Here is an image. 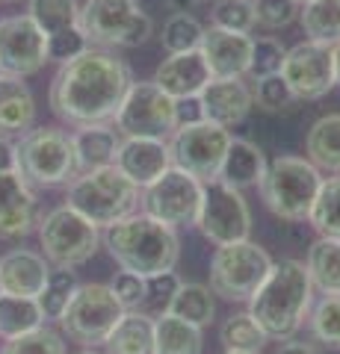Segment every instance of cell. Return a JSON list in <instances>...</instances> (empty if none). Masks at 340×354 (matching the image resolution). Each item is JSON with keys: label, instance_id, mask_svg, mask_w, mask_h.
Segmentation results:
<instances>
[{"label": "cell", "instance_id": "6da1fadb", "mask_svg": "<svg viewBox=\"0 0 340 354\" xmlns=\"http://www.w3.org/2000/svg\"><path fill=\"white\" fill-rule=\"evenodd\" d=\"M134 86L127 62L107 48H86L80 57L60 65L51 83V109L65 124H109Z\"/></svg>", "mask_w": 340, "mask_h": 354}, {"label": "cell", "instance_id": "7a4b0ae2", "mask_svg": "<svg viewBox=\"0 0 340 354\" xmlns=\"http://www.w3.org/2000/svg\"><path fill=\"white\" fill-rule=\"evenodd\" d=\"M314 304L311 274L299 260L272 263L267 281L249 298V316L260 325L269 339H293V334L305 325Z\"/></svg>", "mask_w": 340, "mask_h": 354}, {"label": "cell", "instance_id": "3957f363", "mask_svg": "<svg viewBox=\"0 0 340 354\" xmlns=\"http://www.w3.org/2000/svg\"><path fill=\"white\" fill-rule=\"evenodd\" d=\"M104 245L109 257L125 272L142 274V278L172 272L181 257V239L175 234V227L163 225V221L145 213L127 216L116 225H109L104 230Z\"/></svg>", "mask_w": 340, "mask_h": 354}, {"label": "cell", "instance_id": "277c9868", "mask_svg": "<svg viewBox=\"0 0 340 354\" xmlns=\"http://www.w3.org/2000/svg\"><path fill=\"white\" fill-rule=\"evenodd\" d=\"M65 204L89 218L95 227H109L116 221L134 216L139 204V186H134L116 165L80 171L69 183Z\"/></svg>", "mask_w": 340, "mask_h": 354}, {"label": "cell", "instance_id": "5b68a950", "mask_svg": "<svg viewBox=\"0 0 340 354\" xmlns=\"http://www.w3.org/2000/svg\"><path fill=\"white\" fill-rule=\"evenodd\" d=\"M320 183V169L305 157H276L272 162H267V171H263L258 186L263 204L269 207L272 216L284 221H302L311 213Z\"/></svg>", "mask_w": 340, "mask_h": 354}, {"label": "cell", "instance_id": "8992f818", "mask_svg": "<svg viewBox=\"0 0 340 354\" xmlns=\"http://www.w3.org/2000/svg\"><path fill=\"white\" fill-rule=\"evenodd\" d=\"M18 174L27 186H62L80 174L71 136L57 127H33L15 142Z\"/></svg>", "mask_w": 340, "mask_h": 354}, {"label": "cell", "instance_id": "52a82bcc", "mask_svg": "<svg viewBox=\"0 0 340 354\" xmlns=\"http://www.w3.org/2000/svg\"><path fill=\"white\" fill-rule=\"evenodd\" d=\"M80 30L92 48H139L154 32V21L136 0H86L80 6Z\"/></svg>", "mask_w": 340, "mask_h": 354}, {"label": "cell", "instance_id": "ba28073f", "mask_svg": "<svg viewBox=\"0 0 340 354\" xmlns=\"http://www.w3.org/2000/svg\"><path fill=\"white\" fill-rule=\"evenodd\" d=\"M272 269V257L267 248L251 239L216 245L211 260V292L225 301H249L258 286L267 281Z\"/></svg>", "mask_w": 340, "mask_h": 354}, {"label": "cell", "instance_id": "9c48e42d", "mask_svg": "<svg viewBox=\"0 0 340 354\" xmlns=\"http://www.w3.org/2000/svg\"><path fill=\"white\" fill-rule=\"evenodd\" d=\"M113 121L122 139H169L181 124L178 101L154 80H134Z\"/></svg>", "mask_w": 340, "mask_h": 354}, {"label": "cell", "instance_id": "30bf717a", "mask_svg": "<svg viewBox=\"0 0 340 354\" xmlns=\"http://www.w3.org/2000/svg\"><path fill=\"white\" fill-rule=\"evenodd\" d=\"M39 242L45 251L42 257L48 263H53L57 269H78V266L92 260L101 234L89 218H83L69 204H62L45 213V218H39Z\"/></svg>", "mask_w": 340, "mask_h": 354}, {"label": "cell", "instance_id": "8fae6325", "mask_svg": "<svg viewBox=\"0 0 340 354\" xmlns=\"http://www.w3.org/2000/svg\"><path fill=\"white\" fill-rule=\"evenodd\" d=\"M122 316L125 307L116 298V292L109 290V283H80L69 307H65V313L60 316V325L69 339L80 342L86 348H95L104 346V339Z\"/></svg>", "mask_w": 340, "mask_h": 354}, {"label": "cell", "instance_id": "7c38bea8", "mask_svg": "<svg viewBox=\"0 0 340 354\" xmlns=\"http://www.w3.org/2000/svg\"><path fill=\"white\" fill-rule=\"evenodd\" d=\"M231 133L211 121H184L178 130L169 136V151H172V165L186 174H193L195 180L211 183L219 177L222 169L225 151L231 145Z\"/></svg>", "mask_w": 340, "mask_h": 354}, {"label": "cell", "instance_id": "4fadbf2b", "mask_svg": "<svg viewBox=\"0 0 340 354\" xmlns=\"http://www.w3.org/2000/svg\"><path fill=\"white\" fill-rule=\"evenodd\" d=\"M195 227L213 245H228V242H243L251 234V209L240 189L222 180L204 183L202 207L195 216Z\"/></svg>", "mask_w": 340, "mask_h": 354}, {"label": "cell", "instance_id": "5bb4252c", "mask_svg": "<svg viewBox=\"0 0 340 354\" xmlns=\"http://www.w3.org/2000/svg\"><path fill=\"white\" fill-rule=\"evenodd\" d=\"M202 195H204V183L172 165L166 174L142 189L139 204L145 216L157 218L169 227H181V225H195Z\"/></svg>", "mask_w": 340, "mask_h": 354}, {"label": "cell", "instance_id": "9a60e30c", "mask_svg": "<svg viewBox=\"0 0 340 354\" xmlns=\"http://www.w3.org/2000/svg\"><path fill=\"white\" fill-rule=\"evenodd\" d=\"M281 77L287 80L296 101H320V97H325L334 88L332 48L316 41L296 44L284 57Z\"/></svg>", "mask_w": 340, "mask_h": 354}, {"label": "cell", "instance_id": "2e32d148", "mask_svg": "<svg viewBox=\"0 0 340 354\" xmlns=\"http://www.w3.org/2000/svg\"><path fill=\"white\" fill-rule=\"evenodd\" d=\"M48 62V39L30 15L0 21V74L30 77Z\"/></svg>", "mask_w": 340, "mask_h": 354}, {"label": "cell", "instance_id": "e0dca14e", "mask_svg": "<svg viewBox=\"0 0 340 354\" xmlns=\"http://www.w3.org/2000/svg\"><path fill=\"white\" fill-rule=\"evenodd\" d=\"M199 106H202L204 121L231 130L234 124H243L249 118L251 106H255V95H251V88L243 83V77H228V80L213 77V80L202 88Z\"/></svg>", "mask_w": 340, "mask_h": 354}, {"label": "cell", "instance_id": "ac0fdd59", "mask_svg": "<svg viewBox=\"0 0 340 354\" xmlns=\"http://www.w3.org/2000/svg\"><path fill=\"white\" fill-rule=\"evenodd\" d=\"M113 165L134 186L145 189L172 169V151L166 139H122Z\"/></svg>", "mask_w": 340, "mask_h": 354}, {"label": "cell", "instance_id": "d6986e66", "mask_svg": "<svg viewBox=\"0 0 340 354\" xmlns=\"http://www.w3.org/2000/svg\"><path fill=\"white\" fill-rule=\"evenodd\" d=\"M251 39L249 32H234L222 27H204L202 57L213 77L228 80V77H246L251 62Z\"/></svg>", "mask_w": 340, "mask_h": 354}, {"label": "cell", "instance_id": "ffe728a7", "mask_svg": "<svg viewBox=\"0 0 340 354\" xmlns=\"http://www.w3.org/2000/svg\"><path fill=\"white\" fill-rule=\"evenodd\" d=\"M213 80L211 68L202 57V50H184L169 53L166 59L157 65L154 83L175 101H186V97H199L202 88Z\"/></svg>", "mask_w": 340, "mask_h": 354}, {"label": "cell", "instance_id": "44dd1931", "mask_svg": "<svg viewBox=\"0 0 340 354\" xmlns=\"http://www.w3.org/2000/svg\"><path fill=\"white\" fill-rule=\"evenodd\" d=\"M36 218V195L18 171H0V239L27 236Z\"/></svg>", "mask_w": 340, "mask_h": 354}, {"label": "cell", "instance_id": "7402d4cb", "mask_svg": "<svg viewBox=\"0 0 340 354\" xmlns=\"http://www.w3.org/2000/svg\"><path fill=\"white\" fill-rule=\"evenodd\" d=\"M51 266L42 254L30 248H15L0 257V292L36 298L48 283Z\"/></svg>", "mask_w": 340, "mask_h": 354}, {"label": "cell", "instance_id": "603a6c76", "mask_svg": "<svg viewBox=\"0 0 340 354\" xmlns=\"http://www.w3.org/2000/svg\"><path fill=\"white\" fill-rule=\"evenodd\" d=\"M36 124V101L21 77L0 74V136H24Z\"/></svg>", "mask_w": 340, "mask_h": 354}, {"label": "cell", "instance_id": "cb8c5ba5", "mask_svg": "<svg viewBox=\"0 0 340 354\" xmlns=\"http://www.w3.org/2000/svg\"><path fill=\"white\" fill-rule=\"evenodd\" d=\"M263 171H267V157L263 151L249 139H231V145L225 151V160H222V169H219V177L228 186L234 189H249V186H258Z\"/></svg>", "mask_w": 340, "mask_h": 354}, {"label": "cell", "instance_id": "d4e9b609", "mask_svg": "<svg viewBox=\"0 0 340 354\" xmlns=\"http://www.w3.org/2000/svg\"><path fill=\"white\" fill-rule=\"evenodd\" d=\"M71 145H74V157H78L80 171H92V169L113 165L116 151L122 145V136L109 124H89V127H78V133H71Z\"/></svg>", "mask_w": 340, "mask_h": 354}, {"label": "cell", "instance_id": "484cf974", "mask_svg": "<svg viewBox=\"0 0 340 354\" xmlns=\"http://www.w3.org/2000/svg\"><path fill=\"white\" fill-rule=\"evenodd\" d=\"M104 346L107 354H154V316L142 310H125Z\"/></svg>", "mask_w": 340, "mask_h": 354}, {"label": "cell", "instance_id": "4316f807", "mask_svg": "<svg viewBox=\"0 0 340 354\" xmlns=\"http://www.w3.org/2000/svg\"><path fill=\"white\" fill-rule=\"evenodd\" d=\"M305 153L320 171L340 174V113H328L314 121L305 139Z\"/></svg>", "mask_w": 340, "mask_h": 354}, {"label": "cell", "instance_id": "83f0119b", "mask_svg": "<svg viewBox=\"0 0 340 354\" xmlns=\"http://www.w3.org/2000/svg\"><path fill=\"white\" fill-rule=\"evenodd\" d=\"M305 269L311 274L314 290H320L323 295H340V239H314L305 257Z\"/></svg>", "mask_w": 340, "mask_h": 354}, {"label": "cell", "instance_id": "f1b7e54d", "mask_svg": "<svg viewBox=\"0 0 340 354\" xmlns=\"http://www.w3.org/2000/svg\"><path fill=\"white\" fill-rule=\"evenodd\" d=\"M204 337L199 325H190L172 313L154 319V354H202Z\"/></svg>", "mask_w": 340, "mask_h": 354}, {"label": "cell", "instance_id": "f546056e", "mask_svg": "<svg viewBox=\"0 0 340 354\" xmlns=\"http://www.w3.org/2000/svg\"><path fill=\"white\" fill-rule=\"evenodd\" d=\"M299 21L308 41L328 48L340 41V0H308L299 6Z\"/></svg>", "mask_w": 340, "mask_h": 354}, {"label": "cell", "instance_id": "4dcf8cb0", "mask_svg": "<svg viewBox=\"0 0 340 354\" xmlns=\"http://www.w3.org/2000/svg\"><path fill=\"white\" fill-rule=\"evenodd\" d=\"M45 316L36 298H24V295H6L0 292V337L3 339H15L21 334L42 328Z\"/></svg>", "mask_w": 340, "mask_h": 354}, {"label": "cell", "instance_id": "1f68e13d", "mask_svg": "<svg viewBox=\"0 0 340 354\" xmlns=\"http://www.w3.org/2000/svg\"><path fill=\"white\" fill-rule=\"evenodd\" d=\"M166 313L184 319V322L190 325H211L213 322V313H216V301H213V292L211 286L204 283H181L175 298L169 301Z\"/></svg>", "mask_w": 340, "mask_h": 354}, {"label": "cell", "instance_id": "d6a6232c", "mask_svg": "<svg viewBox=\"0 0 340 354\" xmlns=\"http://www.w3.org/2000/svg\"><path fill=\"white\" fill-rule=\"evenodd\" d=\"M308 221L320 236H334L340 239V174L323 177L316 201L308 213Z\"/></svg>", "mask_w": 340, "mask_h": 354}, {"label": "cell", "instance_id": "836d02e7", "mask_svg": "<svg viewBox=\"0 0 340 354\" xmlns=\"http://www.w3.org/2000/svg\"><path fill=\"white\" fill-rule=\"evenodd\" d=\"M219 339H222L225 351H246V354H260L263 346L269 342V337L260 330V325L246 313H234L225 319L222 330H219Z\"/></svg>", "mask_w": 340, "mask_h": 354}, {"label": "cell", "instance_id": "e575fe53", "mask_svg": "<svg viewBox=\"0 0 340 354\" xmlns=\"http://www.w3.org/2000/svg\"><path fill=\"white\" fill-rule=\"evenodd\" d=\"M27 15L36 21L45 39L60 30L78 27L80 24V6L78 0H30Z\"/></svg>", "mask_w": 340, "mask_h": 354}, {"label": "cell", "instance_id": "d590c367", "mask_svg": "<svg viewBox=\"0 0 340 354\" xmlns=\"http://www.w3.org/2000/svg\"><path fill=\"white\" fill-rule=\"evenodd\" d=\"M78 274H74V269H57L48 274V283L45 290H42L36 295V301L42 307V316L45 319H60L65 313V307H69V301L74 298V292H78Z\"/></svg>", "mask_w": 340, "mask_h": 354}, {"label": "cell", "instance_id": "8d00e7d4", "mask_svg": "<svg viewBox=\"0 0 340 354\" xmlns=\"http://www.w3.org/2000/svg\"><path fill=\"white\" fill-rule=\"evenodd\" d=\"M204 39V27L190 12H175L163 24V50L166 53H184V50H199Z\"/></svg>", "mask_w": 340, "mask_h": 354}, {"label": "cell", "instance_id": "74e56055", "mask_svg": "<svg viewBox=\"0 0 340 354\" xmlns=\"http://www.w3.org/2000/svg\"><path fill=\"white\" fill-rule=\"evenodd\" d=\"M311 334L332 348H340V295H323L311 310Z\"/></svg>", "mask_w": 340, "mask_h": 354}, {"label": "cell", "instance_id": "f35d334b", "mask_svg": "<svg viewBox=\"0 0 340 354\" xmlns=\"http://www.w3.org/2000/svg\"><path fill=\"white\" fill-rule=\"evenodd\" d=\"M284 57H287V48L272 39V36H263L251 41V62H249V77L251 80H263V77H272V74H281V65Z\"/></svg>", "mask_w": 340, "mask_h": 354}, {"label": "cell", "instance_id": "ab89813d", "mask_svg": "<svg viewBox=\"0 0 340 354\" xmlns=\"http://www.w3.org/2000/svg\"><path fill=\"white\" fill-rule=\"evenodd\" d=\"M0 354H65V342L57 330L51 328H36L30 334H21L15 339H6Z\"/></svg>", "mask_w": 340, "mask_h": 354}, {"label": "cell", "instance_id": "60d3db41", "mask_svg": "<svg viewBox=\"0 0 340 354\" xmlns=\"http://www.w3.org/2000/svg\"><path fill=\"white\" fill-rule=\"evenodd\" d=\"M213 27L234 30V32H251V27H255V3H251V0H216Z\"/></svg>", "mask_w": 340, "mask_h": 354}, {"label": "cell", "instance_id": "b9f144b4", "mask_svg": "<svg viewBox=\"0 0 340 354\" xmlns=\"http://www.w3.org/2000/svg\"><path fill=\"white\" fill-rule=\"evenodd\" d=\"M255 104L263 109V113H284L296 104V97L290 92L287 80L281 74H272V77H263L258 80V88H255Z\"/></svg>", "mask_w": 340, "mask_h": 354}, {"label": "cell", "instance_id": "7bdbcfd3", "mask_svg": "<svg viewBox=\"0 0 340 354\" xmlns=\"http://www.w3.org/2000/svg\"><path fill=\"white\" fill-rule=\"evenodd\" d=\"M255 3V24L263 30H284L299 18L296 0H251Z\"/></svg>", "mask_w": 340, "mask_h": 354}, {"label": "cell", "instance_id": "ee69618b", "mask_svg": "<svg viewBox=\"0 0 340 354\" xmlns=\"http://www.w3.org/2000/svg\"><path fill=\"white\" fill-rule=\"evenodd\" d=\"M184 281L172 272H160V274H151V278H145V301H142V313L145 310H157V313H166L169 301L175 298V292H178V286Z\"/></svg>", "mask_w": 340, "mask_h": 354}, {"label": "cell", "instance_id": "f6af8a7d", "mask_svg": "<svg viewBox=\"0 0 340 354\" xmlns=\"http://www.w3.org/2000/svg\"><path fill=\"white\" fill-rule=\"evenodd\" d=\"M86 48H92V44H89V39H86V32L80 30V24L48 36V59L60 62V65L74 59V57H80Z\"/></svg>", "mask_w": 340, "mask_h": 354}, {"label": "cell", "instance_id": "bcb514c9", "mask_svg": "<svg viewBox=\"0 0 340 354\" xmlns=\"http://www.w3.org/2000/svg\"><path fill=\"white\" fill-rule=\"evenodd\" d=\"M109 290L116 292V298L122 301L125 310H139L142 301H145V278L142 274H134V272H118L113 283H109Z\"/></svg>", "mask_w": 340, "mask_h": 354}, {"label": "cell", "instance_id": "7dc6e473", "mask_svg": "<svg viewBox=\"0 0 340 354\" xmlns=\"http://www.w3.org/2000/svg\"><path fill=\"white\" fill-rule=\"evenodd\" d=\"M0 171H18L15 142L9 139V136H0Z\"/></svg>", "mask_w": 340, "mask_h": 354}, {"label": "cell", "instance_id": "c3c4849f", "mask_svg": "<svg viewBox=\"0 0 340 354\" xmlns=\"http://www.w3.org/2000/svg\"><path fill=\"white\" fill-rule=\"evenodd\" d=\"M276 354H320L311 342H299V339H284Z\"/></svg>", "mask_w": 340, "mask_h": 354}, {"label": "cell", "instance_id": "681fc988", "mask_svg": "<svg viewBox=\"0 0 340 354\" xmlns=\"http://www.w3.org/2000/svg\"><path fill=\"white\" fill-rule=\"evenodd\" d=\"M169 3L178 9V12H190V9H195V6H204L207 0H169Z\"/></svg>", "mask_w": 340, "mask_h": 354}, {"label": "cell", "instance_id": "f907efd6", "mask_svg": "<svg viewBox=\"0 0 340 354\" xmlns=\"http://www.w3.org/2000/svg\"><path fill=\"white\" fill-rule=\"evenodd\" d=\"M332 62H334V86H340V41L332 48Z\"/></svg>", "mask_w": 340, "mask_h": 354}, {"label": "cell", "instance_id": "816d5d0a", "mask_svg": "<svg viewBox=\"0 0 340 354\" xmlns=\"http://www.w3.org/2000/svg\"><path fill=\"white\" fill-rule=\"evenodd\" d=\"M78 354H101V351H95V348H83V351H78Z\"/></svg>", "mask_w": 340, "mask_h": 354}, {"label": "cell", "instance_id": "f5cc1de1", "mask_svg": "<svg viewBox=\"0 0 340 354\" xmlns=\"http://www.w3.org/2000/svg\"><path fill=\"white\" fill-rule=\"evenodd\" d=\"M222 354H246V351H222Z\"/></svg>", "mask_w": 340, "mask_h": 354}, {"label": "cell", "instance_id": "db71d44e", "mask_svg": "<svg viewBox=\"0 0 340 354\" xmlns=\"http://www.w3.org/2000/svg\"><path fill=\"white\" fill-rule=\"evenodd\" d=\"M0 3H18V0H0Z\"/></svg>", "mask_w": 340, "mask_h": 354}, {"label": "cell", "instance_id": "11a10c76", "mask_svg": "<svg viewBox=\"0 0 340 354\" xmlns=\"http://www.w3.org/2000/svg\"><path fill=\"white\" fill-rule=\"evenodd\" d=\"M296 3H299V6H302V3H308V0H296Z\"/></svg>", "mask_w": 340, "mask_h": 354}]
</instances>
